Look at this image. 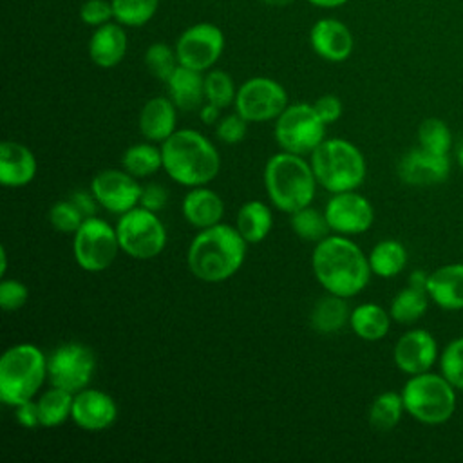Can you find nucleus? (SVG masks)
Returning <instances> with one entry per match:
<instances>
[{
	"label": "nucleus",
	"instance_id": "f257e3e1",
	"mask_svg": "<svg viewBox=\"0 0 463 463\" xmlns=\"http://www.w3.org/2000/svg\"><path fill=\"white\" fill-rule=\"evenodd\" d=\"M317 282L333 295L351 298L365 289L373 275L369 257L345 235L331 233L318 241L311 253Z\"/></svg>",
	"mask_w": 463,
	"mask_h": 463
},
{
	"label": "nucleus",
	"instance_id": "f03ea898",
	"mask_svg": "<svg viewBox=\"0 0 463 463\" xmlns=\"http://www.w3.org/2000/svg\"><path fill=\"white\" fill-rule=\"evenodd\" d=\"M248 242L235 226L219 222L199 230L186 251L192 275L203 282L217 284L232 279L244 264Z\"/></svg>",
	"mask_w": 463,
	"mask_h": 463
},
{
	"label": "nucleus",
	"instance_id": "7ed1b4c3",
	"mask_svg": "<svg viewBox=\"0 0 463 463\" xmlns=\"http://www.w3.org/2000/svg\"><path fill=\"white\" fill-rule=\"evenodd\" d=\"M163 170L168 177L186 188L206 186L221 170V156L217 146L199 130H175L161 143Z\"/></svg>",
	"mask_w": 463,
	"mask_h": 463
},
{
	"label": "nucleus",
	"instance_id": "20e7f679",
	"mask_svg": "<svg viewBox=\"0 0 463 463\" xmlns=\"http://www.w3.org/2000/svg\"><path fill=\"white\" fill-rule=\"evenodd\" d=\"M318 181L311 163L304 156L280 150L273 154L264 166V188L269 203L284 212L293 213L309 206L315 199Z\"/></svg>",
	"mask_w": 463,
	"mask_h": 463
},
{
	"label": "nucleus",
	"instance_id": "39448f33",
	"mask_svg": "<svg viewBox=\"0 0 463 463\" xmlns=\"http://www.w3.org/2000/svg\"><path fill=\"white\" fill-rule=\"evenodd\" d=\"M309 163L318 186L329 194L356 190L367 175L362 150L344 137H326L309 154Z\"/></svg>",
	"mask_w": 463,
	"mask_h": 463
},
{
	"label": "nucleus",
	"instance_id": "423d86ee",
	"mask_svg": "<svg viewBox=\"0 0 463 463\" xmlns=\"http://www.w3.org/2000/svg\"><path fill=\"white\" fill-rule=\"evenodd\" d=\"M47 378V356L29 342L11 345L0 358V400L16 407L33 400Z\"/></svg>",
	"mask_w": 463,
	"mask_h": 463
},
{
	"label": "nucleus",
	"instance_id": "0eeeda50",
	"mask_svg": "<svg viewBox=\"0 0 463 463\" xmlns=\"http://www.w3.org/2000/svg\"><path fill=\"white\" fill-rule=\"evenodd\" d=\"M456 387L439 373L409 376L402 387L405 412L423 425H443L456 412Z\"/></svg>",
	"mask_w": 463,
	"mask_h": 463
},
{
	"label": "nucleus",
	"instance_id": "6e6552de",
	"mask_svg": "<svg viewBox=\"0 0 463 463\" xmlns=\"http://www.w3.org/2000/svg\"><path fill=\"white\" fill-rule=\"evenodd\" d=\"M116 233L121 251L136 260L157 257L168 241L166 228L156 212L136 206L119 215Z\"/></svg>",
	"mask_w": 463,
	"mask_h": 463
},
{
	"label": "nucleus",
	"instance_id": "1a4fd4ad",
	"mask_svg": "<svg viewBox=\"0 0 463 463\" xmlns=\"http://www.w3.org/2000/svg\"><path fill=\"white\" fill-rule=\"evenodd\" d=\"M273 136L280 150L309 156L326 139V123L313 103H289L275 119Z\"/></svg>",
	"mask_w": 463,
	"mask_h": 463
},
{
	"label": "nucleus",
	"instance_id": "9d476101",
	"mask_svg": "<svg viewBox=\"0 0 463 463\" xmlns=\"http://www.w3.org/2000/svg\"><path fill=\"white\" fill-rule=\"evenodd\" d=\"M121 251L116 228L101 217H87L72 235V255L85 271L98 273L110 268Z\"/></svg>",
	"mask_w": 463,
	"mask_h": 463
},
{
	"label": "nucleus",
	"instance_id": "9b49d317",
	"mask_svg": "<svg viewBox=\"0 0 463 463\" xmlns=\"http://www.w3.org/2000/svg\"><path fill=\"white\" fill-rule=\"evenodd\" d=\"M289 105L286 89L273 78L255 76L237 87L235 112L248 123L275 121Z\"/></svg>",
	"mask_w": 463,
	"mask_h": 463
},
{
	"label": "nucleus",
	"instance_id": "f8f14e48",
	"mask_svg": "<svg viewBox=\"0 0 463 463\" xmlns=\"http://www.w3.org/2000/svg\"><path fill=\"white\" fill-rule=\"evenodd\" d=\"M96 371L94 351L81 342H65L47 356V378L51 385L71 392L85 389Z\"/></svg>",
	"mask_w": 463,
	"mask_h": 463
},
{
	"label": "nucleus",
	"instance_id": "ddd939ff",
	"mask_svg": "<svg viewBox=\"0 0 463 463\" xmlns=\"http://www.w3.org/2000/svg\"><path fill=\"white\" fill-rule=\"evenodd\" d=\"M224 51V34L212 22H199L184 29L175 42V54L179 65L210 71Z\"/></svg>",
	"mask_w": 463,
	"mask_h": 463
},
{
	"label": "nucleus",
	"instance_id": "4468645a",
	"mask_svg": "<svg viewBox=\"0 0 463 463\" xmlns=\"http://www.w3.org/2000/svg\"><path fill=\"white\" fill-rule=\"evenodd\" d=\"M324 213L331 232L345 237L362 235L374 222V208L371 201L356 190L331 194Z\"/></svg>",
	"mask_w": 463,
	"mask_h": 463
},
{
	"label": "nucleus",
	"instance_id": "2eb2a0df",
	"mask_svg": "<svg viewBox=\"0 0 463 463\" xmlns=\"http://www.w3.org/2000/svg\"><path fill=\"white\" fill-rule=\"evenodd\" d=\"M90 190L101 208L114 215H121L139 206L143 186L137 183V177L127 170L105 168L92 177Z\"/></svg>",
	"mask_w": 463,
	"mask_h": 463
},
{
	"label": "nucleus",
	"instance_id": "dca6fc26",
	"mask_svg": "<svg viewBox=\"0 0 463 463\" xmlns=\"http://www.w3.org/2000/svg\"><path fill=\"white\" fill-rule=\"evenodd\" d=\"M438 358L439 354L436 338L421 327L403 333L392 349V360L396 367L409 376L430 371Z\"/></svg>",
	"mask_w": 463,
	"mask_h": 463
},
{
	"label": "nucleus",
	"instance_id": "f3484780",
	"mask_svg": "<svg viewBox=\"0 0 463 463\" xmlns=\"http://www.w3.org/2000/svg\"><path fill=\"white\" fill-rule=\"evenodd\" d=\"M396 170L402 183L409 186H432L449 177L450 159L447 154H434L418 146L402 156Z\"/></svg>",
	"mask_w": 463,
	"mask_h": 463
},
{
	"label": "nucleus",
	"instance_id": "a211bd4d",
	"mask_svg": "<svg viewBox=\"0 0 463 463\" xmlns=\"http://www.w3.org/2000/svg\"><path fill=\"white\" fill-rule=\"evenodd\" d=\"M71 420L83 430L99 432L116 423L118 405L110 394L85 387L74 392Z\"/></svg>",
	"mask_w": 463,
	"mask_h": 463
},
{
	"label": "nucleus",
	"instance_id": "6ab92c4d",
	"mask_svg": "<svg viewBox=\"0 0 463 463\" xmlns=\"http://www.w3.org/2000/svg\"><path fill=\"white\" fill-rule=\"evenodd\" d=\"M309 43L315 54L333 63L347 60L354 47L349 27L336 18L317 20L309 31Z\"/></svg>",
	"mask_w": 463,
	"mask_h": 463
},
{
	"label": "nucleus",
	"instance_id": "aec40b11",
	"mask_svg": "<svg viewBox=\"0 0 463 463\" xmlns=\"http://www.w3.org/2000/svg\"><path fill=\"white\" fill-rule=\"evenodd\" d=\"M38 172V163L29 146L5 139L0 145V183L7 188L29 184Z\"/></svg>",
	"mask_w": 463,
	"mask_h": 463
},
{
	"label": "nucleus",
	"instance_id": "412c9836",
	"mask_svg": "<svg viewBox=\"0 0 463 463\" xmlns=\"http://www.w3.org/2000/svg\"><path fill=\"white\" fill-rule=\"evenodd\" d=\"M430 302L445 311L463 309V262H450L436 268L427 277Z\"/></svg>",
	"mask_w": 463,
	"mask_h": 463
},
{
	"label": "nucleus",
	"instance_id": "4be33fe9",
	"mask_svg": "<svg viewBox=\"0 0 463 463\" xmlns=\"http://www.w3.org/2000/svg\"><path fill=\"white\" fill-rule=\"evenodd\" d=\"M177 125V107L168 96L150 98L139 110L137 127L141 136L152 143H165Z\"/></svg>",
	"mask_w": 463,
	"mask_h": 463
},
{
	"label": "nucleus",
	"instance_id": "5701e85b",
	"mask_svg": "<svg viewBox=\"0 0 463 463\" xmlns=\"http://www.w3.org/2000/svg\"><path fill=\"white\" fill-rule=\"evenodd\" d=\"M181 213L188 224L197 230H204L222 222L224 203L215 190L208 186H195L184 194Z\"/></svg>",
	"mask_w": 463,
	"mask_h": 463
},
{
	"label": "nucleus",
	"instance_id": "b1692460",
	"mask_svg": "<svg viewBox=\"0 0 463 463\" xmlns=\"http://www.w3.org/2000/svg\"><path fill=\"white\" fill-rule=\"evenodd\" d=\"M119 22H107L94 29L89 40V56L101 69H112L127 54L128 38Z\"/></svg>",
	"mask_w": 463,
	"mask_h": 463
},
{
	"label": "nucleus",
	"instance_id": "393cba45",
	"mask_svg": "<svg viewBox=\"0 0 463 463\" xmlns=\"http://www.w3.org/2000/svg\"><path fill=\"white\" fill-rule=\"evenodd\" d=\"M168 98L181 110H195L204 99V76L201 71L179 65L166 80Z\"/></svg>",
	"mask_w": 463,
	"mask_h": 463
},
{
	"label": "nucleus",
	"instance_id": "a878e982",
	"mask_svg": "<svg viewBox=\"0 0 463 463\" xmlns=\"http://www.w3.org/2000/svg\"><path fill=\"white\" fill-rule=\"evenodd\" d=\"M345 300L347 298L333 293L318 298L309 315L311 327L320 335L338 333L345 324H349L351 317V309Z\"/></svg>",
	"mask_w": 463,
	"mask_h": 463
},
{
	"label": "nucleus",
	"instance_id": "bb28decb",
	"mask_svg": "<svg viewBox=\"0 0 463 463\" xmlns=\"http://www.w3.org/2000/svg\"><path fill=\"white\" fill-rule=\"evenodd\" d=\"M391 313L374 302H365L351 309L349 326L353 333L367 342L382 340L391 327Z\"/></svg>",
	"mask_w": 463,
	"mask_h": 463
},
{
	"label": "nucleus",
	"instance_id": "cd10ccee",
	"mask_svg": "<svg viewBox=\"0 0 463 463\" xmlns=\"http://www.w3.org/2000/svg\"><path fill=\"white\" fill-rule=\"evenodd\" d=\"M235 228L248 244H257L264 241L273 228L271 208L255 199L244 203L237 212Z\"/></svg>",
	"mask_w": 463,
	"mask_h": 463
},
{
	"label": "nucleus",
	"instance_id": "c85d7f7f",
	"mask_svg": "<svg viewBox=\"0 0 463 463\" xmlns=\"http://www.w3.org/2000/svg\"><path fill=\"white\" fill-rule=\"evenodd\" d=\"M367 257L373 275L382 279H392L407 266V250L396 239H383L376 242Z\"/></svg>",
	"mask_w": 463,
	"mask_h": 463
},
{
	"label": "nucleus",
	"instance_id": "c756f323",
	"mask_svg": "<svg viewBox=\"0 0 463 463\" xmlns=\"http://www.w3.org/2000/svg\"><path fill=\"white\" fill-rule=\"evenodd\" d=\"M72 402H74V392L51 385V389L42 392L40 398L36 400L38 412H40V425L47 429L63 425L67 420H71Z\"/></svg>",
	"mask_w": 463,
	"mask_h": 463
},
{
	"label": "nucleus",
	"instance_id": "7c9ffc66",
	"mask_svg": "<svg viewBox=\"0 0 463 463\" xmlns=\"http://www.w3.org/2000/svg\"><path fill=\"white\" fill-rule=\"evenodd\" d=\"M121 166L137 179L154 175L157 170L163 168L161 145L157 146L156 143L146 141L128 146L121 156Z\"/></svg>",
	"mask_w": 463,
	"mask_h": 463
},
{
	"label": "nucleus",
	"instance_id": "2f4dec72",
	"mask_svg": "<svg viewBox=\"0 0 463 463\" xmlns=\"http://www.w3.org/2000/svg\"><path fill=\"white\" fill-rule=\"evenodd\" d=\"M429 295L425 289L414 288V286H405L403 289H400L389 307L391 318L398 324H414L416 320H420L429 307Z\"/></svg>",
	"mask_w": 463,
	"mask_h": 463
},
{
	"label": "nucleus",
	"instance_id": "473e14b6",
	"mask_svg": "<svg viewBox=\"0 0 463 463\" xmlns=\"http://www.w3.org/2000/svg\"><path fill=\"white\" fill-rule=\"evenodd\" d=\"M403 412H405V407H403L402 392L383 391L373 400L369 407V423L374 430L385 432L394 429L400 423Z\"/></svg>",
	"mask_w": 463,
	"mask_h": 463
},
{
	"label": "nucleus",
	"instance_id": "72a5a7b5",
	"mask_svg": "<svg viewBox=\"0 0 463 463\" xmlns=\"http://www.w3.org/2000/svg\"><path fill=\"white\" fill-rule=\"evenodd\" d=\"M289 224L297 237L307 242H318L331 235V228L327 224L326 213L309 206H304L293 213H289Z\"/></svg>",
	"mask_w": 463,
	"mask_h": 463
},
{
	"label": "nucleus",
	"instance_id": "f704fd0d",
	"mask_svg": "<svg viewBox=\"0 0 463 463\" xmlns=\"http://www.w3.org/2000/svg\"><path fill=\"white\" fill-rule=\"evenodd\" d=\"M114 20L125 27H141L152 20L159 0H110Z\"/></svg>",
	"mask_w": 463,
	"mask_h": 463
},
{
	"label": "nucleus",
	"instance_id": "c9c22d12",
	"mask_svg": "<svg viewBox=\"0 0 463 463\" xmlns=\"http://www.w3.org/2000/svg\"><path fill=\"white\" fill-rule=\"evenodd\" d=\"M235 96L237 87L226 71L210 69L204 74V99L208 103H213L219 109H226L235 103Z\"/></svg>",
	"mask_w": 463,
	"mask_h": 463
},
{
	"label": "nucleus",
	"instance_id": "e433bc0d",
	"mask_svg": "<svg viewBox=\"0 0 463 463\" xmlns=\"http://www.w3.org/2000/svg\"><path fill=\"white\" fill-rule=\"evenodd\" d=\"M418 143L421 148L434 154H447L452 148V134L439 118H427L418 127Z\"/></svg>",
	"mask_w": 463,
	"mask_h": 463
},
{
	"label": "nucleus",
	"instance_id": "4c0bfd02",
	"mask_svg": "<svg viewBox=\"0 0 463 463\" xmlns=\"http://www.w3.org/2000/svg\"><path fill=\"white\" fill-rule=\"evenodd\" d=\"M145 65L148 72L166 83L172 72L179 67V60L175 54V47H170L165 42H156L145 51Z\"/></svg>",
	"mask_w": 463,
	"mask_h": 463
},
{
	"label": "nucleus",
	"instance_id": "58836bf2",
	"mask_svg": "<svg viewBox=\"0 0 463 463\" xmlns=\"http://www.w3.org/2000/svg\"><path fill=\"white\" fill-rule=\"evenodd\" d=\"M439 373L458 389L463 391V336L450 340L439 354Z\"/></svg>",
	"mask_w": 463,
	"mask_h": 463
},
{
	"label": "nucleus",
	"instance_id": "ea45409f",
	"mask_svg": "<svg viewBox=\"0 0 463 463\" xmlns=\"http://www.w3.org/2000/svg\"><path fill=\"white\" fill-rule=\"evenodd\" d=\"M83 221H85V217L80 213V210L69 199L56 201L49 210V222L60 233L74 235V232L81 226Z\"/></svg>",
	"mask_w": 463,
	"mask_h": 463
},
{
	"label": "nucleus",
	"instance_id": "a19ab883",
	"mask_svg": "<svg viewBox=\"0 0 463 463\" xmlns=\"http://www.w3.org/2000/svg\"><path fill=\"white\" fill-rule=\"evenodd\" d=\"M246 132H248V121L239 112L226 114L215 123V136L224 145L241 143L246 137Z\"/></svg>",
	"mask_w": 463,
	"mask_h": 463
},
{
	"label": "nucleus",
	"instance_id": "79ce46f5",
	"mask_svg": "<svg viewBox=\"0 0 463 463\" xmlns=\"http://www.w3.org/2000/svg\"><path fill=\"white\" fill-rule=\"evenodd\" d=\"M29 298V288L16 279H4L0 282V307L4 311H18Z\"/></svg>",
	"mask_w": 463,
	"mask_h": 463
},
{
	"label": "nucleus",
	"instance_id": "37998d69",
	"mask_svg": "<svg viewBox=\"0 0 463 463\" xmlns=\"http://www.w3.org/2000/svg\"><path fill=\"white\" fill-rule=\"evenodd\" d=\"M80 18L85 25L99 27L114 18L110 0H85L80 7Z\"/></svg>",
	"mask_w": 463,
	"mask_h": 463
},
{
	"label": "nucleus",
	"instance_id": "c03bdc74",
	"mask_svg": "<svg viewBox=\"0 0 463 463\" xmlns=\"http://www.w3.org/2000/svg\"><path fill=\"white\" fill-rule=\"evenodd\" d=\"M313 107L318 112V116L324 119L326 125L338 121L342 112H344L342 99L338 96H335V94H324V96L317 98L313 101Z\"/></svg>",
	"mask_w": 463,
	"mask_h": 463
},
{
	"label": "nucleus",
	"instance_id": "a18cd8bd",
	"mask_svg": "<svg viewBox=\"0 0 463 463\" xmlns=\"http://www.w3.org/2000/svg\"><path fill=\"white\" fill-rule=\"evenodd\" d=\"M166 203H168V190L163 184L150 183V184L143 186L139 206L152 210V212H159L166 206Z\"/></svg>",
	"mask_w": 463,
	"mask_h": 463
},
{
	"label": "nucleus",
	"instance_id": "49530a36",
	"mask_svg": "<svg viewBox=\"0 0 463 463\" xmlns=\"http://www.w3.org/2000/svg\"><path fill=\"white\" fill-rule=\"evenodd\" d=\"M69 201L80 210V213L87 219V217H94L96 212H98V199L96 195L92 194V190H74L71 195H69Z\"/></svg>",
	"mask_w": 463,
	"mask_h": 463
},
{
	"label": "nucleus",
	"instance_id": "de8ad7c7",
	"mask_svg": "<svg viewBox=\"0 0 463 463\" xmlns=\"http://www.w3.org/2000/svg\"><path fill=\"white\" fill-rule=\"evenodd\" d=\"M14 416L16 421L25 427V429H34L40 427V412H38V403L33 400H27L20 405L14 407Z\"/></svg>",
	"mask_w": 463,
	"mask_h": 463
},
{
	"label": "nucleus",
	"instance_id": "09e8293b",
	"mask_svg": "<svg viewBox=\"0 0 463 463\" xmlns=\"http://www.w3.org/2000/svg\"><path fill=\"white\" fill-rule=\"evenodd\" d=\"M199 118L204 125H215L221 119V109L213 103H203L199 107Z\"/></svg>",
	"mask_w": 463,
	"mask_h": 463
},
{
	"label": "nucleus",
	"instance_id": "8fccbe9b",
	"mask_svg": "<svg viewBox=\"0 0 463 463\" xmlns=\"http://www.w3.org/2000/svg\"><path fill=\"white\" fill-rule=\"evenodd\" d=\"M427 277H429V273H425L421 269H416L409 277V286H414V288H420V289L427 291Z\"/></svg>",
	"mask_w": 463,
	"mask_h": 463
},
{
	"label": "nucleus",
	"instance_id": "3c124183",
	"mask_svg": "<svg viewBox=\"0 0 463 463\" xmlns=\"http://www.w3.org/2000/svg\"><path fill=\"white\" fill-rule=\"evenodd\" d=\"M309 4L317 5V7H324V9H333V7H340L344 4H347L349 0H307Z\"/></svg>",
	"mask_w": 463,
	"mask_h": 463
},
{
	"label": "nucleus",
	"instance_id": "603ef678",
	"mask_svg": "<svg viewBox=\"0 0 463 463\" xmlns=\"http://www.w3.org/2000/svg\"><path fill=\"white\" fill-rule=\"evenodd\" d=\"M0 259H2L0 273H2V275H5V271H7V250H5V246H2V248H0Z\"/></svg>",
	"mask_w": 463,
	"mask_h": 463
},
{
	"label": "nucleus",
	"instance_id": "864d4df0",
	"mask_svg": "<svg viewBox=\"0 0 463 463\" xmlns=\"http://www.w3.org/2000/svg\"><path fill=\"white\" fill-rule=\"evenodd\" d=\"M262 2H266L268 5H273V7H284V5L293 4L295 0H262Z\"/></svg>",
	"mask_w": 463,
	"mask_h": 463
},
{
	"label": "nucleus",
	"instance_id": "5fc2aeb1",
	"mask_svg": "<svg viewBox=\"0 0 463 463\" xmlns=\"http://www.w3.org/2000/svg\"><path fill=\"white\" fill-rule=\"evenodd\" d=\"M456 156H458V163H459V166L463 168V145L458 148V154H456Z\"/></svg>",
	"mask_w": 463,
	"mask_h": 463
}]
</instances>
